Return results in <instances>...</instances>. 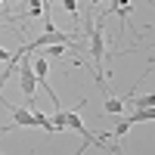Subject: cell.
Returning a JSON list of instances; mask_svg holds the SVG:
<instances>
[{
    "mask_svg": "<svg viewBox=\"0 0 155 155\" xmlns=\"http://www.w3.org/2000/svg\"><path fill=\"white\" fill-rule=\"evenodd\" d=\"M31 56H34V50H28V44H25V56L19 62V81H22L25 99H28V109H34V90H37V74H34V65H31Z\"/></svg>",
    "mask_w": 155,
    "mask_h": 155,
    "instance_id": "obj_1",
    "label": "cell"
},
{
    "mask_svg": "<svg viewBox=\"0 0 155 155\" xmlns=\"http://www.w3.org/2000/svg\"><path fill=\"white\" fill-rule=\"evenodd\" d=\"M0 106H6V109H9V115H12V124H9V127H3L0 134L12 130V127H37V121H34V112H31L28 106H12V102H6L3 96H0Z\"/></svg>",
    "mask_w": 155,
    "mask_h": 155,
    "instance_id": "obj_2",
    "label": "cell"
},
{
    "mask_svg": "<svg viewBox=\"0 0 155 155\" xmlns=\"http://www.w3.org/2000/svg\"><path fill=\"white\" fill-rule=\"evenodd\" d=\"M106 22L99 19V25H93L90 28V56H93V62H96V68L102 71V59H106Z\"/></svg>",
    "mask_w": 155,
    "mask_h": 155,
    "instance_id": "obj_3",
    "label": "cell"
},
{
    "mask_svg": "<svg viewBox=\"0 0 155 155\" xmlns=\"http://www.w3.org/2000/svg\"><path fill=\"white\" fill-rule=\"evenodd\" d=\"M124 106L127 102L121 99V96H106V102H102V115H124Z\"/></svg>",
    "mask_w": 155,
    "mask_h": 155,
    "instance_id": "obj_4",
    "label": "cell"
},
{
    "mask_svg": "<svg viewBox=\"0 0 155 155\" xmlns=\"http://www.w3.org/2000/svg\"><path fill=\"white\" fill-rule=\"evenodd\" d=\"M130 127H134V121H130V115H124V118L118 121V124H115V130H112V140H121L127 130H130Z\"/></svg>",
    "mask_w": 155,
    "mask_h": 155,
    "instance_id": "obj_5",
    "label": "cell"
},
{
    "mask_svg": "<svg viewBox=\"0 0 155 155\" xmlns=\"http://www.w3.org/2000/svg\"><path fill=\"white\" fill-rule=\"evenodd\" d=\"M59 3L65 6V9L71 12V16H74V22H78V3H74V0H59Z\"/></svg>",
    "mask_w": 155,
    "mask_h": 155,
    "instance_id": "obj_6",
    "label": "cell"
},
{
    "mask_svg": "<svg viewBox=\"0 0 155 155\" xmlns=\"http://www.w3.org/2000/svg\"><path fill=\"white\" fill-rule=\"evenodd\" d=\"M9 59V53H6V50H0V62H6Z\"/></svg>",
    "mask_w": 155,
    "mask_h": 155,
    "instance_id": "obj_7",
    "label": "cell"
}]
</instances>
